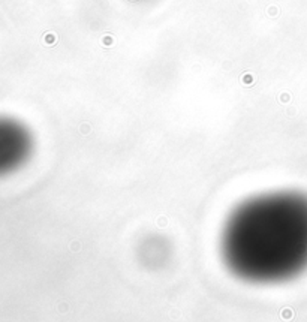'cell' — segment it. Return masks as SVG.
Here are the masks:
<instances>
[{"label":"cell","instance_id":"cell-1","mask_svg":"<svg viewBox=\"0 0 307 322\" xmlns=\"http://www.w3.org/2000/svg\"><path fill=\"white\" fill-rule=\"evenodd\" d=\"M219 250L237 279L268 285L289 277L307 255V205L286 192L240 202L223 223Z\"/></svg>","mask_w":307,"mask_h":322},{"label":"cell","instance_id":"cell-2","mask_svg":"<svg viewBox=\"0 0 307 322\" xmlns=\"http://www.w3.org/2000/svg\"><path fill=\"white\" fill-rule=\"evenodd\" d=\"M33 145V135L24 123L0 117V177L20 170L30 159Z\"/></svg>","mask_w":307,"mask_h":322}]
</instances>
